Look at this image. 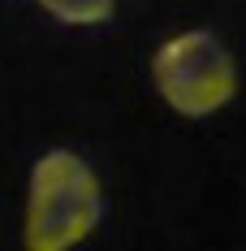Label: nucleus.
Segmentation results:
<instances>
[{
  "label": "nucleus",
  "mask_w": 246,
  "mask_h": 251,
  "mask_svg": "<svg viewBox=\"0 0 246 251\" xmlns=\"http://www.w3.org/2000/svg\"><path fill=\"white\" fill-rule=\"evenodd\" d=\"M104 212L95 169L69 148H52L35 160L26 186L22 247L26 251H74Z\"/></svg>",
  "instance_id": "obj_1"
},
{
  "label": "nucleus",
  "mask_w": 246,
  "mask_h": 251,
  "mask_svg": "<svg viewBox=\"0 0 246 251\" xmlns=\"http://www.w3.org/2000/svg\"><path fill=\"white\" fill-rule=\"evenodd\" d=\"M151 82L173 113L212 117L238 96V65L212 30H181L156 48Z\"/></svg>",
  "instance_id": "obj_2"
},
{
  "label": "nucleus",
  "mask_w": 246,
  "mask_h": 251,
  "mask_svg": "<svg viewBox=\"0 0 246 251\" xmlns=\"http://www.w3.org/2000/svg\"><path fill=\"white\" fill-rule=\"evenodd\" d=\"M39 4L65 26H99L117 13V0H39Z\"/></svg>",
  "instance_id": "obj_3"
}]
</instances>
